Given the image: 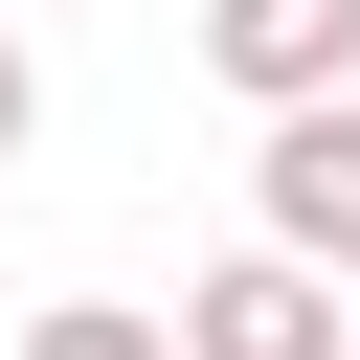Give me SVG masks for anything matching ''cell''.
Returning <instances> with one entry per match:
<instances>
[{
  "label": "cell",
  "mask_w": 360,
  "mask_h": 360,
  "mask_svg": "<svg viewBox=\"0 0 360 360\" xmlns=\"http://www.w3.org/2000/svg\"><path fill=\"white\" fill-rule=\"evenodd\" d=\"M248 202H270V248H292V270H338V248H360V90H292V112H270V158H248Z\"/></svg>",
  "instance_id": "2"
},
{
  "label": "cell",
  "mask_w": 360,
  "mask_h": 360,
  "mask_svg": "<svg viewBox=\"0 0 360 360\" xmlns=\"http://www.w3.org/2000/svg\"><path fill=\"white\" fill-rule=\"evenodd\" d=\"M338 315H360V248H338Z\"/></svg>",
  "instance_id": "6"
},
{
  "label": "cell",
  "mask_w": 360,
  "mask_h": 360,
  "mask_svg": "<svg viewBox=\"0 0 360 360\" xmlns=\"http://www.w3.org/2000/svg\"><path fill=\"white\" fill-rule=\"evenodd\" d=\"M180 360H360V315H338V270H292V248H225L180 315H158Z\"/></svg>",
  "instance_id": "1"
},
{
  "label": "cell",
  "mask_w": 360,
  "mask_h": 360,
  "mask_svg": "<svg viewBox=\"0 0 360 360\" xmlns=\"http://www.w3.org/2000/svg\"><path fill=\"white\" fill-rule=\"evenodd\" d=\"M0 360H180V338H158V315H135V292H45V315H22V338H0Z\"/></svg>",
  "instance_id": "4"
},
{
  "label": "cell",
  "mask_w": 360,
  "mask_h": 360,
  "mask_svg": "<svg viewBox=\"0 0 360 360\" xmlns=\"http://www.w3.org/2000/svg\"><path fill=\"white\" fill-rule=\"evenodd\" d=\"M22 135H45V68H22V22H0V158H22Z\"/></svg>",
  "instance_id": "5"
},
{
  "label": "cell",
  "mask_w": 360,
  "mask_h": 360,
  "mask_svg": "<svg viewBox=\"0 0 360 360\" xmlns=\"http://www.w3.org/2000/svg\"><path fill=\"white\" fill-rule=\"evenodd\" d=\"M202 68H225L248 112H292V90H360V0H202Z\"/></svg>",
  "instance_id": "3"
}]
</instances>
